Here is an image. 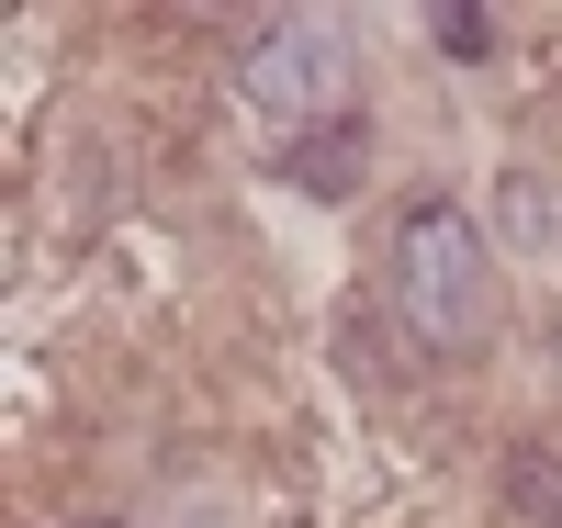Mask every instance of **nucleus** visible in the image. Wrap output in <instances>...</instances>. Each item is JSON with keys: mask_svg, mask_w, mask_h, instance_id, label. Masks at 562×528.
Wrapping results in <instances>:
<instances>
[{"mask_svg": "<svg viewBox=\"0 0 562 528\" xmlns=\"http://www.w3.org/2000/svg\"><path fill=\"white\" fill-rule=\"evenodd\" d=\"M506 495H518V517L562 528V450H518V461H506Z\"/></svg>", "mask_w": 562, "mask_h": 528, "instance_id": "5", "label": "nucleus"}, {"mask_svg": "<svg viewBox=\"0 0 562 528\" xmlns=\"http://www.w3.org/2000/svg\"><path fill=\"white\" fill-rule=\"evenodd\" d=\"M237 90H248L259 113L338 124V102H349V34H338V23H315V12L259 23V34L237 45Z\"/></svg>", "mask_w": 562, "mask_h": 528, "instance_id": "2", "label": "nucleus"}, {"mask_svg": "<svg viewBox=\"0 0 562 528\" xmlns=\"http://www.w3.org/2000/svg\"><path fill=\"white\" fill-rule=\"evenodd\" d=\"M428 34H439V57H461V68H473V57H495V23L473 12V0H450V12H428Z\"/></svg>", "mask_w": 562, "mask_h": 528, "instance_id": "6", "label": "nucleus"}, {"mask_svg": "<svg viewBox=\"0 0 562 528\" xmlns=\"http://www.w3.org/2000/svg\"><path fill=\"white\" fill-rule=\"evenodd\" d=\"M90 528H102V517H90Z\"/></svg>", "mask_w": 562, "mask_h": 528, "instance_id": "7", "label": "nucleus"}, {"mask_svg": "<svg viewBox=\"0 0 562 528\" xmlns=\"http://www.w3.org/2000/svg\"><path fill=\"white\" fill-rule=\"evenodd\" d=\"M281 169H293V191H315V203H349V191L371 180V124H360V113L315 124V135H304V147L281 158Z\"/></svg>", "mask_w": 562, "mask_h": 528, "instance_id": "3", "label": "nucleus"}, {"mask_svg": "<svg viewBox=\"0 0 562 528\" xmlns=\"http://www.w3.org/2000/svg\"><path fill=\"white\" fill-rule=\"evenodd\" d=\"M495 225H506V248L551 259V248H562V191H551L540 169H506V180H495Z\"/></svg>", "mask_w": 562, "mask_h": 528, "instance_id": "4", "label": "nucleus"}, {"mask_svg": "<svg viewBox=\"0 0 562 528\" xmlns=\"http://www.w3.org/2000/svg\"><path fill=\"white\" fill-rule=\"evenodd\" d=\"M394 315H405V338L416 349H439V360H473L495 338V248H484V225L450 203V191H428V203H405L394 225Z\"/></svg>", "mask_w": 562, "mask_h": 528, "instance_id": "1", "label": "nucleus"}]
</instances>
